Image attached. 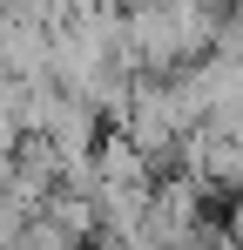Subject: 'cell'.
<instances>
[{
	"mask_svg": "<svg viewBox=\"0 0 243 250\" xmlns=\"http://www.w3.org/2000/svg\"><path fill=\"white\" fill-rule=\"evenodd\" d=\"M27 223H34V209L0 189V250H20V244H27Z\"/></svg>",
	"mask_w": 243,
	"mask_h": 250,
	"instance_id": "6da1fadb",
	"label": "cell"
}]
</instances>
